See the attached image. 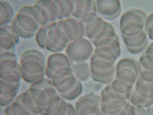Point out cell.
<instances>
[{"label":"cell","instance_id":"1","mask_svg":"<svg viewBox=\"0 0 153 115\" xmlns=\"http://www.w3.org/2000/svg\"><path fill=\"white\" fill-rule=\"evenodd\" d=\"M46 65L45 58L41 52L35 49L26 50L20 58L21 75L26 82L33 83L43 78Z\"/></svg>","mask_w":153,"mask_h":115},{"label":"cell","instance_id":"2","mask_svg":"<svg viewBox=\"0 0 153 115\" xmlns=\"http://www.w3.org/2000/svg\"><path fill=\"white\" fill-rule=\"evenodd\" d=\"M115 61L111 59L94 53L90 60L91 75L94 81L109 84L114 80Z\"/></svg>","mask_w":153,"mask_h":115},{"label":"cell","instance_id":"3","mask_svg":"<svg viewBox=\"0 0 153 115\" xmlns=\"http://www.w3.org/2000/svg\"><path fill=\"white\" fill-rule=\"evenodd\" d=\"M5 115H37V100L29 89L19 95L6 108Z\"/></svg>","mask_w":153,"mask_h":115},{"label":"cell","instance_id":"4","mask_svg":"<svg viewBox=\"0 0 153 115\" xmlns=\"http://www.w3.org/2000/svg\"><path fill=\"white\" fill-rule=\"evenodd\" d=\"M19 66L12 72L0 76V105L12 103L19 89L21 79Z\"/></svg>","mask_w":153,"mask_h":115},{"label":"cell","instance_id":"5","mask_svg":"<svg viewBox=\"0 0 153 115\" xmlns=\"http://www.w3.org/2000/svg\"><path fill=\"white\" fill-rule=\"evenodd\" d=\"M147 16L143 10L137 9L127 11L121 16L120 26L122 34L131 36L143 30Z\"/></svg>","mask_w":153,"mask_h":115},{"label":"cell","instance_id":"6","mask_svg":"<svg viewBox=\"0 0 153 115\" xmlns=\"http://www.w3.org/2000/svg\"><path fill=\"white\" fill-rule=\"evenodd\" d=\"M52 82L60 96L66 100L75 99L80 95L82 91V83L73 73Z\"/></svg>","mask_w":153,"mask_h":115},{"label":"cell","instance_id":"7","mask_svg":"<svg viewBox=\"0 0 153 115\" xmlns=\"http://www.w3.org/2000/svg\"><path fill=\"white\" fill-rule=\"evenodd\" d=\"M93 50L91 42L83 38L68 43L65 49V55L70 62H85L91 57Z\"/></svg>","mask_w":153,"mask_h":115},{"label":"cell","instance_id":"8","mask_svg":"<svg viewBox=\"0 0 153 115\" xmlns=\"http://www.w3.org/2000/svg\"><path fill=\"white\" fill-rule=\"evenodd\" d=\"M100 96L91 92L81 97L75 104L76 115H104Z\"/></svg>","mask_w":153,"mask_h":115},{"label":"cell","instance_id":"9","mask_svg":"<svg viewBox=\"0 0 153 115\" xmlns=\"http://www.w3.org/2000/svg\"><path fill=\"white\" fill-rule=\"evenodd\" d=\"M96 12L103 19L112 20L117 17L121 12V6L118 0L94 1Z\"/></svg>","mask_w":153,"mask_h":115},{"label":"cell","instance_id":"10","mask_svg":"<svg viewBox=\"0 0 153 115\" xmlns=\"http://www.w3.org/2000/svg\"><path fill=\"white\" fill-rule=\"evenodd\" d=\"M32 6L22 7L14 17L18 24L26 31L35 32L39 28V25L34 19L32 13Z\"/></svg>","mask_w":153,"mask_h":115},{"label":"cell","instance_id":"11","mask_svg":"<svg viewBox=\"0 0 153 115\" xmlns=\"http://www.w3.org/2000/svg\"><path fill=\"white\" fill-rule=\"evenodd\" d=\"M19 40V37L11 25L0 26V52H14L15 46Z\"/></svg>","mask_w":153,"mask_h":115},{"label":"cell","instance_id":"12","mask_svg":"<svg viewBox=\"0 0 153 115\" xmlns=\"http://www.w3.org/2000/svg\"><path fill=\"white\" fill-rule=\"evenodd\" d=\"M123 42L128 50L136 54L141 53L146 47L148 40L146 32L143 30L138 34L128 36L122 34Z\"/></svg>","mask_w":153,"mask_h":115},{"label":"cell","instance_id":"13","mask_svg":"<svg viewBox=\"0 0 153 115\" xmlns=\"http://www.w3.org/2000/svg\"><path fill=\"white\" fill-rule=\"evenodd\" d=\"M70 63L65 55L60 52L53 53L47 58L45 73L47 76L51 78L53 74L59 69L71 67Z\"/></svg>","mask_w":153,"mask_h":115},{"label":"cell","instance_id":"14","mask_svg":"<svg viewBox=\"0 0 153 115\" xmlns=\"http://www.w3.org/2000/svg\"><path fill=\"white\" fill-rule=\"evenodd\" d=\"M62 26L69 43L81 39L85 36L79 20L74 18L71 17L63 20Z\"/></svg>","mask_w":153,"mask_h":115},{"label":"cell","instance_id":"15","mask_svg":"<svg viewBox=\"0 0 153 115\" xmlns=\"http://www.w3.org/2000/svg\"><path fill=\"white\" fill-rule=\"evenodd\" d=\"M70 7L71 16L79 20L88 13L96 12L94 1L93 0H71Z\"/></svg>","mask_w":153,"mask_h":115},{"label":"cell","instance_id":"16","mask_svg":"<svg viewBox=\"0 0 153 115\" xmlns=\"http://www.w3.org/2000/svg\"><path fill=\"white\" fill-rule=\"evenodd\" d=\"M71 68L75 76L80 81H86L91 75L90 65L86 62L75 63Z\"/></svg>","mask_w":153,"mask_h":115},{"label":"cell","instance_id":"17","mask_svg":"<svg viewBox=\"0 0 153 115\" xmlns=\"http://www.w3.org/2000/svg\"><path fill=\"white\" fill-rule=\"evenodd\" d=\"M13 10L7 2L0 1V26L9 25L13 19Z\"/></svg>","mask_w":153,"mask_h":115},{"label":"cell","instance_id":"18","mask_svg":"<svg viewBox=\"0 0 153 115\" xmlns=\"http://www.w3.org/2000/svg\"><path fill=\"white\" fill-rule=\"evenodd\" d=\"M53 0H39L36 2L39 5L42 13L44 18L49 22L56 21L52 10Z\"/></svg>","mask_w":153,"mask_h":115},{"label":"cell","instance_id":"19","mask_svg":"<svg viewBox=\"0 0 153 115\" xmlns=\"http://www.w3.org/2000/svg\"><path fill=\"white\" fill-rule=\"evenodd\" d=\"M140 62L143 67L153 69V43L146 48L140 58Z\"/></svg>","mask_w":153,"mask_h":115},{"label":"cell","instance_id":"20","mask_svg":"<svg viewBox=\"0 0 153 115\" xmlns=\"http://www.w3.org/2000/svg\"><path fill=\"white\" fill-rule=\"evenodd\" d=\"M57 22L51 23L48 26V37L53 43L65 49L68 44L61 41L58 37L56 33Z\"/></svg>","mask_w":153,"mask_h":115},{"label":"cell","instance_id":"21","mask_svg":"<svg viewBox=\"0 0 153 115\" xmlns=\"http://www.w3.org/2000/svg\"><path fill=\"white\" fill-rule=\"evenodd\" d=\"M48 25L42 26L36 33V43L39 47L43 49H45V42L48 37Z\"/></svg>","mask_w":153,"mask_h":115},{"label":"cell","instance_id":"22","mask_svg":"<svg viewBox=\"0 0 153 115\" xmlns=\"http://www.w3.org/2000/svg\"><path fill=\"white\" fill-rule=\"evenodd\" d=\"M32 13L34 19L39 25L44 26L49 24V22L42 15L39 5L36 2L32 5Z\"/></svg>","mask_w":153,"mask_h":115},{"label":"cell","instance_id":"23","mask_svg":"<svg viewBox=\"0 0 153 115\" xmlns=\"http://www.w3.org/2000/svg\"><path fill=\"white\" fill-rule=\"evenodd\" d=\"M11 25L19 38H29L33 37L36 34L35 32H29L24 30L18 24L14 18L11 22Z\"/></svg>","mask_w":153,"mask_h":115},{"label":"cell","instance_id":"24","mask_svg":"<svg viewBox=\"0 0 153 115\" xmlns=\"http://www.w3.org/2000/svg\"><path fill=\"white\" fill-rule=\"evenodd\" d=\"M60 8L64 19L71 17L70 0H58Z\"/></svg>","mask_w":153,"mask_h":115},{"label":"cell","instance_id":"25","mask_svg":"<svg viewBox=\"0 0 153 115\" xmlns=\"http://www.w3.org/2000/svg\"><path fill=\"white\" fill-rule=\"evenodd\" d=\"M144 27L146 34L153 40V13L148 16Z\"/></svg>","mask_w":153,"mask_h":115},{"label":"cell","instance_id":"26","mask_svg":"<svg viewBox=\"0 0 153 115\" xmlns=\"http://www.w3.org/2000/svg\"><path fill=\"white\" fill-rule=\"evenodd\" d=\"M64 49L53 43L48 37L45 42V49L53 53L60 52Z\"/></svg>","mask_w":153,"mask_h":115},{"label":"cell","instance_id":"27","mask_svg":"<svg viewBox=\"0 0 153 115\" xmlns=\"http://www.w3.org/2000/svg\"><path fill=\"white\" fill-rule=\"evenodd\" d=\"M62 20H59L58 21H57L56 33L58 37L61 41L67 44H68L69 43V42L65 36L63 29L62 26Z\"/></svg>","mask_w":153,"mask_h":115},{"label":"cell","instance_id":"28","mask_svg":"<svg viewBox=\"0 0 153 115\" xmlns=\"http://www.w3.org/2000/svg\"><path fill=\"white\" fill-rule=\"evenodd\" d=\"M52 7L53 14L57 19H65L60 10L58 0H53Z\"/></svg>","mask_w":153,"mask_h":115},{"label":"cell","instance_id":"29","mask_svg":"<svg viewBox=\"0 0 153 115\" xmlns=\"http://www.w3.org/2000/svg\"><path fill=\"white\" fill-rule=\"evenodd\" d=\"M146 115H153V109L149 111Z\"/></svg>","mask_w":153,"mask_h":115}]
</instances>
